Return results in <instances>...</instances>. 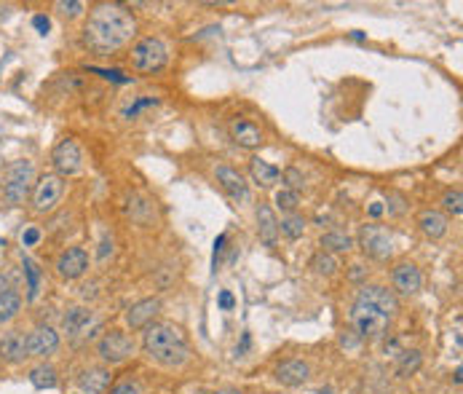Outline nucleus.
Wrapping results in <instances>:
<instances>
[{"instance_id": "30", "label": "nucleus", "mask_w": 463, "mask_h": 394, "mask_svg": "<svg viewBox=\"0 0 463 394\" xmlns=\"http://www.w3.org/2000/svg\"><path fill=\"white\" fill-rule=\"evenodd\" d=\"M311 269L316 271V274H322V276H332V274L338 271V260H335L329 252H319V255H314Z\"/></svg>"}, {"instance_id": "41", "label": "nucleus", "mask_w": 463, "mask_h": 394, "mask_svg": "<svg viewBox=\"0 0 463 394\" xmlns=\"http://www.w3.org/2000/svg\"><path fill=\"white\" fill-rule=\"evenodd\" d=\"M233 303H236V301H233V295H230L228 290H222L220 292V306L222 309H225V312H230V309H233Z\"/></svg>"}, {"instance_id": "22", "label": "nucleus", "mask_w": 463, "mask_h": 394, "mask_svg": "<svg viewBox=\"0 0 463 394\" xmlns=\"http://www.w3.org/2000/svg\"><path fill=\"white\" fill-rule=\"evenodd\" d=\"M230 134H233V140H236L242 147H260V143H262L260 129L252 124V121H244V118L230 124Z\"/></svg>"}, {"instance_id": "37", "label": "nucleus", "mask_w": 463, "mask_h": 394, "mask_svg": "<svg viewBox=\"0 0 463 394\" xmlns=\"http://www.w3.org/2000/svg\"><path fill=\"white\" fill-rule=\"evenodd\" d=\"M57 8H60L62 14H70V17H78L83 11V3H78V0H62V3H57Z\"/></svg>"}, {"instance_id": "32", "label": "nucleus", "mask_w": 463, "mask_h": 394, "mask_svg": "<svg viewBox=\"0 0 463 394\" xmlns=\"http://www.w3.org/2000/svg\"><path fill=\"white\" fill-rule=\"evenodd\" d=\"M158 105V97H137L134 102L129 105V107H123V118L126 121H131V118H137L142 110H147V107H156Z\"/></svg>"}, {"instance_id": "31", "label": "nucleus", "mask_w": 463, "mask_h": 394, "mask_svg": "<svg viewBox=\"0 0 463 394\" xmlns=\"http://www.w3.org/2000/svg\"><path fill=\"white\" fill-rule=\"evenodd\" d=\"M442 207L444 212H450L453 217H461L463 215V193L455 188V190H447L442 196Z\"/></svg>"}, {"instance_id": "14", "label": "nucleus", "mask_w": 463, "mask_h": 394, "mask_svg": "<svg viewBox=\"0 0 463 394\" xmlns=\"http://www.w3.org/2000/svg\"><path fill=\"white\" fill-rule=\"evenodd\" d=\"M0 359L8 365H19L27 359V335L21 330H8L0 338Z\"/></svg>"}, {"instance_id": "40", "label": "nucleus", "mask_w": 463, "mask_h": 394, "mask_svg": "<svg viewBox=\"0 0 463 394\" xmlns=\"http://www.w3.org/2000/svg\"><path fill=\"white\" fill-rule=\"evenodd\" d=\"M33 24H35V30H38V33H43V35H46V33H48V27H51L48 17H43V14H38V17L33 19Z\"/></svg>"}, {"instance_id": "16", "label": "nucleus", "mask_w": 463, "mask_h": 394, "mask_svg": "<svg viewBox=\"0 0 463 394\" xmlns=\"http://www.w3.org/2000/svg\"><path fill=\"white\" fill-rule=\"evenodd\" d=\"M391 282H394V290L399 295H415L421 290L423 285V276L415 263H399L394 274H391Z\"/></svg>"}, {"instance_id": "42", "label": "nucleus", "mask_w": 463, "mask_h": 394, "mask_svg": "<svg viewBox=\"0 0 463 394\" xmlns=\"http://www.w3.org/2000/svg\"><path fill=\"white\" fill-rule=\"evenodd\" d=\"M225 242H228V236L220 233V236H217V242H215V260H217V255L222 252V244H225Z\"/></svg>"}, {"instance_id": "28", "label": "nucleus", "mask_w": 463, "mask_h": 394, "mask_svg": "<svg viewBox=\"0 0 463 394\" xmlns=\"http://www.w3.org/2000/svg\"><path fill=\"white\" fill-rule=\"evenodd\" d=\"M302 231H305V217L295 215V212L282 217V223H279V233H284L287 239H300Z\"/></svg>"}, {"instance_id": "36", "label": "nucleus", "mask_w": 463, "mask_h": 394, "mask_svg": "<svg viewBox=\"0 0 463 394\" xmlns=\"http://www.w3.org/2000/svg\"><path fill=\"white\" fill-rule=\"evenodd\" d=\"M110 394H140V386L131 378H126V381H118L116 386H110Z\"/></svg>"}, {"instance_id": "12", "label": "nucleus", "mask_w": 463, "mask_h": 394, "mask_svg": "<svg viewBox=\"0 0 463 394\" xmlns=\"http://www.w3.org/2000/svg\"><path fill=\"white\" fill-rule=\"evenodd\" d=\"M217 183L220 188L233 199V202H249V186H246V180H244V174L239 169H233V166H217Z\"/></svg>"}, {"instance_id": "34", "label": "nucleus", "mask_w": 463, "mask_h": 394, "mask_svg": "<svg viewBox=\"0 0 463 394\" xmlns=\"http://www.w3.org/2000/svg\"><path fill=\"white\" fill-rule=\"evenodd\" d=\"M89 73H97L100 78H105V81H113V83H129L131 78L129 75H123L121 70H102V67H86Z\"/></svg>"}, {"instance_id": "17", "label": "nucleus", "mask_w": 463, "mask_h": 394, "mask_svg": "<svg viewBox=\"0 0 463 394\" xmlns=\"http://www.w3.org/2000/svg\"><path fill=\"white\" fill-rule=\"evenodd\" d=\"M308 375H311V368L302 359H284L282 365L276 368V381L284 384V386H300V384L308 381Z\"/></svg>"}, {"instance_id": "27", "label": "nucleus", "mask_w": 463, "mask_h": 394, "mask_svg": "<svg viewBox=\"0 0 463 394\" xmlns=\"http://www.w3.org/2000/svg\"><path fill=\"white\" fill-rule=\"evenodd\" d=\"M421 362H423L421 352H415V349H412V352H402L399 354V362H397V375H399V378H407V375L418 373Z\"/></svg>"}, {"instance_id": "1", "label": "nucleus", "mask_w": 463, "mask_h": 394, "mask_svg": "<svg viewBox=\"0 0 463 394\" xmlns=\"http://www.w3.org/2000/svg\"><path fill=\"white\" fill-rule=\"evenodd\" d=\"M137 24L134 17L118 6V3H100L91 8L86 30H83V41L89 43L97 51H116L123 43H129V38L134 35Z\"/></svg>"}, {"instance_id": "18", "label": "nucleus", "mask_w": 463, "mask_h": 394, "mask_svg": "<svg viewBox=\"0 0 463 394\" xmlns=\"http://www.w3.org/2000/svg\"><path fill=\"white\" fill-rule=\"evenodd\" d=\"M257 236L265 247H273L279 242V220H276V212L268 204L257 207Z\"/></svg>"}, {"instance_id": "5", "label": "nucleus", "mask_w": 463, "mask_h": 394, "mask_svg": "<svg viewBox=\"0 0 463 394\" xmlns=\"http://www.w3.org/2000/svg\"><path fill=\"white\" fill-rule=\"evenodd\" d=\"M356 303H362V306L372 309L375 314L385 316L388 322L399 314V298H397V292L388 290V287H381V285H364L362 290L356 292Z\"/></svg>"}, {"instance_id": "9", "label": "nucleus", "mask_w": 463, "mask_h": 394, "mask_svg": "<svg viewBox=\"0 0 463 394\" xmlns=\"http://www.w3.org/2000/svg\"><path fill=\"white\" fill-rule=\"evenodd\" d=\"M351 325H354V332L359 338H378L385 332L388 328V319L375 314L372 309H367L362 303H354V312H351Z\"/></svg>"}, {"instance_id": "44", "label": "nucleus", "mask_w": 463, "mask_h": 394, "mask_svg": "<svg viewBox=\"0 0 463 394\" xmlns=\"http://www.w3.org/2000/svg\"><path fill=\"white\" fill-rule=\"evenodd\" d=\"M246 349H249V335H246V332H244V338H242V346H239V354H244V352H246Z\"/></svg>"}, {"instance_id": "2", "label": "nucleus", "mask_w": 463, "mask_h": 394, "mask_svg": "<svg viewBox=\"0 0 463 394\" xmlns=\"http://www.w3.org/2000/svg\"><path fill=\"white\" fill-rule=\"evenodd\" d=\"M145 354L150 359H156L163 368H180L188 359V341L185 332L169 322H153L145 328V338H142Z\"/></svg>"}, {"instance_id": "4", "label": "nucleus", "mask_w": 463, "mask_h": 394, "mask_svg": "<svg viewBox=\"0 0 463 394\" xmlns=\"http://www.w3.org/2000/svg\"><path fill=\"white\" fill-rule=\"evenodd\" d=\"M169 62V48L161 38H142L131 48V64L140 73H158Z\"/></svg>"}, {"instance_id": "43", "label": "nucleus", "mask_w": 463, "mask_h": 394, "mask_svg": "<svg viewBox=\"0 0 463 394\" xmlns=\"http://www.w3.org/2000/svg\"><path fill=\"white\" fill-rule=\"evenodd\" d=\"M370 215H372V217H381L383 207H381V204H372V207H370Z\"/></svg>"}, {"instance_id": "3", "label": "nucleus", "mask_w": 463, "mask_h": 394, "mask_svg": "<svg viewBox=\"0 0 463 394\" xmlns=\"http://www.w3.org/2000/svg\"><path fill=\"white\" fill-rule=\"evenodd\" d=\"M33 180H35V164L30 159L11 161L6 166V172H3V180H0L6 202L11 207H21L24 199L30 196V190H33Z\"/></svg>"}, {"instance_id": "23", "label": "nucleus", "mask_w": 463, "mask_h": 394, "mask_svg": "<svg viewBox=\"0 0 463 394\" xmlns=\"http://www.w3.org/2000/svg\"><path fill=\"white\" fill-rule=\"evenodd\" d=\"M249 172H252V180L262 188L276 186V183L282 180V169H279V166H273V164H268V161H262V159H252Z\"/></svg>"}, {"instance_id": "10", "label": "nucleus", "mask_w": 463, "mask_h": 394, "mask_svg": "<svg viewBox=\"0 0 463 394\" xmlns=\"http://www.w3.org/2000/svg\"><path fill=\"white\" fill-rule=\"evenodd\" d=\"M83 153L81 145L75 140H62L60 145L51 150V164L57 169L60 177H67V174H75L81 169Z\"/></svg>"}, {"instance_id": "29", "label": "nucleus", "mask_w": 463, "mask_h": 394, "mask_svg": "<svg viewBox=\"0 0 463 394\" xmlns=\"http://www.w3.org/2000/svg\"><path fill=\"white\" fill-rule=\"evenodd\" d=\"M322 247L329 249V252H348V249L354 247V239L345 236V233H324Z\"/></svg>"}, {"instance_id": "7", "label": "nucleus", "mask_w": 463, "mask_h": 394, "mask_svg": "<svg viewBox=\"0 0 463 394\" xmlns=\"http://www.w3.org/2000/svg\"><path fill=\"white\" fill-rule=\"evenodd\" d=\"M62 190H64V183H62L60 174H43L38 177V183L33 188V207L35 212H51V209L60 204L62 199Z\"/></svg>"}, {"instance_id": "39", "label": "nucleus", "mask_w": 463, "mask_h": 394, "mask_svg": "<svg viewBox=\"0 0 463 394\" xmlns=\"http://www.w3.org/2000/svg\"><path fill=\"white\" fill-rule=\"evenodd\" d=\"M107 255H113V239L105 233V239L100 244V260H107Z\"/></svg>"}, {"instance_id": "19", "label": "nucleus", "mask_w": 463, "mask_h": 394, "mask_svg": "<svg viewBox=\"0 0 463 394\" xmlns=\"http://www.w3.org/2000/svg\"><path fill=\"white\" fill-rule=\"evenodd\" d=\"M78 386L89 394H105L110 389V373L105 368H89L78 378Z\"/></svg>"}, {"instance_id": "45", "label": "nucleus", "mask_w": 463, "mask_h": 394, "mask_svg": "<svg viewBox=\"0 0 463 394\" xmlns=\"http://www.w3.org/2000/svg\"><path fill=\"white\" fill-rule=\"evenodd\" d=\"M212 394H242L239 389H220V392H212Z\"/></svg>"}, {"instance_id": "11", "label": "nucleus", "mask_w": 463, "mask_h": 394, "mask_svg": "<svg viewBox=\"0 0 463 394\" xmlns=\"http://www.w3.org/2000/svg\"><path fill=\"white\" fill-rule=\"evenodd\" d=\"M60 349V332L48 325H41L33 332H27V357H51Z\"/></svg>"}, {"instance_id": "21", "label": "nucleus", "mask_w": 463, "mask_h": 394, "mask_svg": "<svg viewBox=\"0 0 463 394\" xmlns=\"http://www.w3.org/2000/svg\"><path fill=\"white\" fill-rule=\"evenodd\" d=\"M418 226H421V231L428 239H442L450 223H447V215L437 212V209H426L421 217H418Z\"/></svg>"}, {"instance_id": "38", "label": "nucleus", "mask_w": 463, "mask_h": 394, "mask_svg": "<svg viewBox=\"0 0 463 394\" xmlns=\"http://www.w3.org/2000/svg\"><path fill=\"white\" fill-rule=\"evenodd\" d=\"M21 242H24V247H33V244H38V242H41V231H38V229H27V231H24V236H21Z\"/></svg>"}, {"instance_id": "24", "label": "nucleus", "mask_w": 463, "mask_h": 394, "mask_svg": "<svg viewBox=\"0 0 463 394\" xmlns=\"http://www.w3.org/2000/svg\"><path fill=\"white\" fill-rule=\"evenodd\" d=\"M21 309V295L14 287H6L0 290V325L11 322Z\"/></svg>"}, {"instance_id": "15", "label": "nucleus", "mask_w": 463, "mask_h": 394, "mask_svg": "<svg viewBox=\"0 0 463 394\" xmlns=\"http://www.w3.org/2000/svg\"><path fill=\"white\" fill-rule=\"evenodd\" d=\"M161 312V301L158 298H145L140 303H134L129 312H126V325L131 330H145L147 325H153V319Z\"/></svg>"}, {"instance_id": "26", "label": "nucleus", "mask_w": 463, "mask_h": 394, "mask_svg": "<svg viewBox=\"0 0 463 394\" xmlns=\"http://www.w3.org/2000/svg\"><path fill=\"white\" fill-rule=\"evenodd\" d=\"M30 381L35 389H54L57 386V370L51 365H38L30 370Z\"/></svg>"}, {"instance_id": "6", "label": "nucleus", "mask_w": 463, "mask_h": 394, "mask_svg": "<svg viewBox=\"0 0 463 394\" xmlns=\"http://www.w3.org/2000/svg\"><path fill=\"white\" fill-rule=\"evenodd\" d=\"M97 352L105 362H110V365H118V362H126L131 354L137 352V343H134V338L129 335V332L123 330H110L105 332L100 338V343H97Z\"/></svg>"}, {"instance_id": "20", "label": "nucleus", "mask_w": 463, "mask_h": 394, "mask_svg": "<svg viewBox=\"0 0 463 394\" xmlns=\"http://www.w3.org/2000/svg\"><path fill=\"white\" fill-rule=\"evenodd\" d=\"M91 319H94V312H91V309L75 306V309H70V312L62 316V330L67 332V335H81V332L91 325Z\"/></svg>"}, {"instance_id": "8", "label": "nucleus", "mask_w": 463, "mask_h": 394, "mask_svg": "<svg viewBox=\"0 0 463 394\" xmlns=\"http://www.w3.org/2000/svg\"><path fill=\"white\" fill-rule=\"evenodd\" d=\"M359 244L375 260H385L394 252V239L383 226H364L362 233H359Z\"/></svg>"}, {"instance_id": "35", "label": "nucleus", "mask_w": 463, "mask_h": 394, "mask_svg": "<svg viewBox=\"0 0 463 394\" xmlns=\"http://www.w3.org/2000/svg\"><path fill=\"white\" fill-rule=\"evenodd\" d=\"M282 180L287 183V186H289V190H300L302 183H305V180H302V174L298 172V169H295V166L284 169V172H282Z\"/></svg>"}, {"instance_id": "13", "label": "nucleus", "mask_w": 463, "mask_h": 394, "mask_svg": "<svg viewBox=\"0 0 463 394\" xmlns=\"http://www.w3.org/2000/svg\"><path fill=\"white\" fill-rule=\"evenodd\" d=\"M89 269V252L83 247H70L64 249L57 260V274L62 279H78Z\"/></svg>"}, {"instance_id": "25", "label": "nucleus", "mask_w": 463, "mask_h": 394, "mask_svg": "<svg viewBox=\"0 0 463 394\" xmlns=\"http://www.w3.org/2000/svg\"><path fill=\"white\" fill-rule=\"evenodd\" d=\"M21 269H24V279H27V301H35L41 292V269L33 258H21Z\"/></svg>"}, {"instance_id": "33", "label": "nucleus", "mask_w": 463, "mask_h": 394, "mask_svg": "<svg viewBox=\"0 0 463 394\" xmlns=\"http://www.w3.org/2000/svg\"><path fill=\"white\" fill-rule=\"evenodd\" d=\"M298 204H300V193H298V190L282 188V190L276 193V207L284 209V212H295Z\"/></svg>"}]
</instances>
